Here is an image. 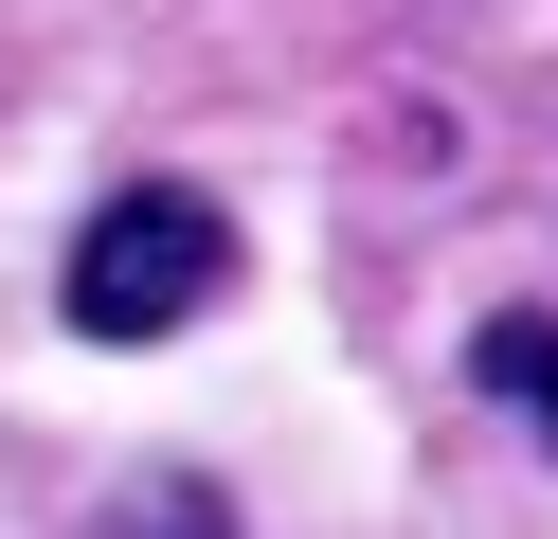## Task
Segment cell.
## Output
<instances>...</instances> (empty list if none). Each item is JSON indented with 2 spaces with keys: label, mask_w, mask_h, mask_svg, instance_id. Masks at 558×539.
Returning <instances> with one entry per match:
<instances>
[{
  "label": "cell",
  "mask_w": 558,
  "mask_h": 539,
  "mask_svg": "<svg viewBox=\"0 0 558 539\" xmlns=\"http://www.w3.org/2000/svg\"><path fill=\"white\" fill-rule=\"evenodd\" d=\"M217 287H234V216L198 180H126L73 234V342H181Z\"/></svg>",
  "instance_id": "1"
},
{
  "label": "cell",
  "mask_w": 558,
  "mask_h": 539,
  "mask_svg": "<svg viewBox=\"0 0 558 539\" xmlns=\"http://www.w3.org/2000/svg\"><path fill=\"white\" fill-rule=\"evenodd\" d=\"M469 378L505 395V414H541V450H558V323H541V306H505V323H486V342H469Z\"/></svg>",
  "instance_id": "2"
},
{
  "label": "cell",
  "mask_w": 558,
  "mask_h": 539,
  "mask_svg": "<svg viewBox=\"0 0 558 539\" xmlns=\"http://www.w3.org/2000/svg\"><path fill=\"white\" fill-rule=\"evenodd\" d=\"M109 539H234V522H217V486H145Z\"/></svg>",
  "instance_id": "3"
}]
</instances>
